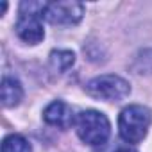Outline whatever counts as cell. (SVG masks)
I'll return each mask as SVG.
<instances>
[{"mask_svg": "<svg viewBox=\"0 0 152 152\" xmlns=\"http://www.w3.org/2000/svg\"><path fill=\"white\" fill-rule=\"evenodd\" d=\"M84 16V6L79 2H48L43 9V18L52 25H77Z\"/></svg>", "mask_w": 152, "mask_h": 152, "instance_id": "5", "label": "cell"}, {"mask_svg": "<svg viewBox=\"0 0 152 152\" xmlns=\"http://www.w3.org/2000/svg\"><path fill=\"white\" fill-rule=\"evenodd\" d=\"M2 152H32V147L23 136L9 134L2 141Z\"/></svg>", "mask_w": 152, "mask_h": 152, "instance_id": "9", "label": "cell"}, {"mask_svg": "<svg viewBox=\"0 0 152 152\" xmlns=\"http://www.w3.org/2000/svg\"><path fill=\"white\" fill-rule=\"evenodd\" d=\"M152 124V113L148 107L132 104L122 109L118 116V131L124 141L127 143H140Z\"/></svg>", "mask_w": 152, "mask_h": 152, "instance_id": "1", "label": "cell"}, {"mask_svg": "<svg viewBox=\"0 0 152 152\" xmlns=\"http://www.w3.org/2000/svg\"><path fill=\"white\" fill-rule=\"evenodd\" d=\"M75 63V54L72 50H54L50 54V64L57 72H66Z\"/></svg>", "mask_w": 152, "mask_h": 152, "instance_id": "8", "label": "cell"}, {"mask_svg": "<svg viewBox=\"0 0 152 152\" xmlns=\"http://www.w3.org/2000/svg\"><path fill=\"white\" fill-rule=\"evenodd\" d=\"M23 99V88L22 84L13 77L2 79V104L6 107H15Z\"/></svg>", "mask_w": 152, "mask_h": 152, "instance_id": "7", "label": "cell"}, {"mask_svg": "<svg viewBox=\"0 0 152 152\" xmlns=\"http://www.w3.org/2000/svg\"><path fill=\"white\" fill-rule=\"evenodd\" d=\"M86 91L93 99L106 100V102H118L131 93V84L125 79H122L120 75L109 73V75H100V77L91 79L86 84Z\"/></svg>", "mask_w": 152, "mask_h": 152, "instance_id": "4", "label": "cell"}, {"mask_svg": "<svg viewBox=\"0 0 152 152\" xmlns=\"http://www.w3.org/2000/svg\"><path fill=\"white\" fill-rule=\"evenodd\" d=\"M75 131L84 143L91 147H100L107 141L111 134V124L104 113L86 109L81 111L75 118Z\"/></svg>", "mask_w": 152, "mask_h": 152, "instance_id": "2", "label": "cell"}, {"mask_svg": "<svg viewBox=\"0 0 152 152\" xmlns=\"http://www.w3.org/2000/svg\"><path fill=\"white\" fill-rule=\"evenodd\" d=\"M116 152H138V150H134V148H131V147H122V148H118Z\"/></svg>", "mask_w": 152, "mask_h": 152, "instance_id": "10", "label": "cell"}, {"mask_svg": "<svg viewBox=\"0 0 152 152\" xmlns=\"http://www.w3.org/2000/svg\"><path fill=\"white\" fill-rule=\"evenodd\" d=\"M75 118L77 116L73 115L72 107L63 100H54L43 111V120L48 125H54V127H59V129H70L75 124Z\"/></svg>", "mask_w": 152, "mask_h": 152, "instance_id": "6", "label": "cell"}, {"mask_svg": "<svg viewBox=\"0 0 152 152\" xmlns=\"http://www.w3.org/2000/svg\"><path fill=\"white\" fill-rule=\"evenodd\" d=\"M43 9H45V4L41 2H22L20 16L15 25L16 34L22 41L29 45H36L45 38V31L41 23Z\"/></svg>", "mask_w": 152, "mask_h": 152, "instance_id": "3", "label": "cell"}]
</instances>
